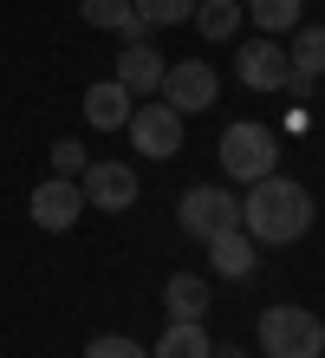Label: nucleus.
Segmentation results:
<instances>
[{
    "label": "nucleus",
    "instance_id": "1",
    "mask_svg": "<svg viewBox=\"0 0 325 358\" xmlns=\"http://www.w3.org/2000/svg\"><path fill=\"white\" fill-rule=\"evenodd\" d=\"M241 228L260 241V248H293L299 235L312 228V189L306 182H293V176H260L247 182V196H241Z\"/></svg>",
    "mask_w": 325,
    "mask_h": 358
},
{
    "label": "nucleus",
    "instance_id": "2",
    "mask_svg": "<svg viewBox=\"0 0 325 358\" xmlns=\"http://www.w3.org/2000/svg\"><path fill=\"white\" fill-rule=\"evenodd\" d=\"M215 157H222V170L234 182H260V176L280 170V131L241 117V124H228V131H222V150H215Z\"/></svg>",
    "mask_w": 325,
    "mask_h": 358
},
{
    "label": "nucleus",
    "instance_id": "3",
    "mask_svg": "<svg viewBox=\"0 0 325 358\" xmlns=\"http://www.w3.org/2000/svg\"><path fill=\"white\" fill-rule=\"evenodd\" d=\"M260 352L267 358H325V320L306 306H267L260 313Z\"/></svg>",
    "mask_w": 325,
    "mask_h": 358
},
{
    "label": "nucleus",
    "instance_id": "4",
    "mask_svg": "<svg viewBox=\"0 0 325 358\" xmlns=\"http://www.w3.org/2000/svg\"><path fill=\"white\" fill-rule=\"evenodd\" d=\"M176 222H182L189 241H215V235H228V228H241V196L222 189V182H195L176 202Z\"/></svg>",
    "mask_w": 325,
    "mask_h": 358
},
{
    "label": "nucleus",
    "instance_id": "5",
    "mask_svg": "<svg viewBox=\"0 0 325 358\" xmlns=\"http://www.w3.org/2000/svg\"><path fill=\"white\" fill-rule=\"evenodd\" d=\"M124 131H130V143H137V157H157V163H169V157L182 150V111H176V104H163V98L137 104Z\"/></svg>",
    "mask_w": 325,
    "mask_h": 358
},
{
    "label": "nucleus",
    "instance_id": "6",
    "mask_svg": "<svg viewBox=\"0 0 325 358\" xmlns=\"http://www.w3.org/2000/svg\"><path fill=\"white\" fill-rule=\"evenodd\" d=\"M78 189H85V208L124 215V208L137 202V170L117 163V157H92V163H85V176H78Z\"/></svg>",
    "mask_w": 325,
    "mask_h": 358
},
{
    "label": "nucleus",
    "instance_id": "7",
    "mask_svg": "<svg viewBox=\"0 0 325 358\" xmlns=\"http://www.w3.org/2000/svg\"><path fill=\"white\" fill-rule=\"evenodd\" d=\"M157 98L176 104L182 117H195V111H208V104L222 98V78H215L208 59H176V66L163 72V92H157Z\"/></svg>",
    "mask_w": 325,
    "mask_h": 358
},
{
    "label": "nucleus",
    "instance_id": "8",
    "mask_svg": "<svg viewBox=\"0 0 325 358\" xmlns=\"http://www.w3.org/2000/svg\"><path fill=\"white\" fill-rule=\"evenodd\" d=\"M27 215H33V228H46V235L78 228V215H85V189H78V176H46V182L27 196Z\"/></svg>",
    "mask_w": 325,
    "mask_h": 358
},
{
    "label": "nucleus",
    "instance_id": "9",
    "mask_svg": "<svg viewBox=\"0 0 325 358\" xmlns=\"http://www.w3.org/2000/svg\"><path fill=\"white\" fill-rule=\"evenodd\" d=\"M234 72H241V85H247V92H287L293 59H287V46H280L273 33H254L247 46L234 52Z\"/></svg>",
    "mask_w": 325,
    "mask_h": 358
},
{
    "label": "nucleus",
    "instance_id": "10",
    "mask_svg": "<svg viewBox=\"0 0 325 358\" xmlns=\"http://www.w3.org/2000/svg\"><path fill=\"white\" fill-rule=\"evenodd\" d=\"M163 72H169V59L150 46V33L143 39H124V52H117V85L130 98H157L163 92Z\"/></svg>",
    "mask_w": 325,
    "mask_h": 358
},
{
    "label": "nucleus",
    "instance_id": "11",
    "mask_svg": "<svg viewBox=\"0 0 325 358\" xmlns=\"http://www.w3.org/2000/svg\"><path fill=\"white\" fill-rule=\"evenodd\" d=\"M130 111H137V98H130L117 78H98V85H85V124H92V131H124Z\"/></svg>",
    "mask_w": 325,
    "mask_h": 358
},
{
    "label": "nucleus",
    "instance_id": "12",
    "mask_svg": "<svg viewBox=\"0 0 325 358\" xmlns=\"http://www.w3.org/2000/svg\"><path fill=\"white\" fill-rule=\"evenodd\" d=\"M260 261V241L247 235V228H228V235H215L208 241V267H215V280H247Z\"/></svg>",
    "mask_w": 325,
    "mask_h": 358
},
{
    "label": "nucleus",
    "instance_id": "13",
    "mask_svg": "<svg viewBox=\"0 0 325 358\" xmlns=\"http://www.w3.org/2000/svg\"><path fill=\"white\" fill-rule=\"evenodd\" d=\"M78 20L98 33H117V39H143V20L130 0H78Z\"/></svg>",
    "mask_w": 325,
    "mask_h": 358
},
{
    "label": "nucleus",
    "instance_id": "14",
    "mask_svg": "<svg viewBox=\"0 0 325 358\" xmlns=\"http://www.w3.org/2000/svg\"><path fill=\"white\" fill-rule=\"evenodd\" d=\"M163 313L169 320H202L208 313V280L202 273H169L163 280Z\"/></svg>",
    "mask_w": 325,
    "mask_h": 358
},
{
    "label": "nucleus",
    "instance_id": "15",
    "mask_svg": "<svg viewBox=\"0 0 325 358\" xmlns=\"http://www.w3.org/2000/svg\"><path fill=\"white\" fill-rule=\"evenodd\" d=\"M150 358H215V345H208V326H202V320H169Z\"/></svg>",
    "mask_w": 325,
    "mask_h": 358
},
{
    "label": "nucleus",
    "instance_id": "16",
    "mask_svg": "<svg viewBox=\"0 0 325 358\" xmlns=\"http://www.w3.org/2000/svg\"><path fill=\"white\" fill-rule=\"evenodd\" d=\"M195 33H202V39H234V33H241V20H247V7H241V0H195Z\"/></svg>",
    "mask_w": 325,
    "mask_h": 358
},
{
    "label": "nucleus",
    "instance_id": "17",
    "mask_svg": "<svg viewBox=\"0 0 325 358\" xmlns=\"http://www.w3.org/2000/svg\"><path fill=\"white\" fill-rule=\"evenodd\" d=\"M287 59H293V78H312V85H319V78H325V27H299Z\"/></svg>",
    "mask_w": 325,
    "mask_h": 358
},
{
    "label": "nucleus",
    "instance_id": "18",
    "mask_svg": "<svg viewBox=\"0 0 325 358\" xmlns=\"http://www.w3.org/2000/svg\"><path fill=\"white\" fill-rule=\"evenodd\" d=\"M241 7L260 33H293L299 27V0H241Z\"/></svg>",
    "mask_w": 325,
    "mask_h": 358
},
{
    "label": "nucleus",
    "instance_id": "19",
    "mask_svg": "<svg viewBox=\"0 0 325 358\" xmlns=\"http://www.w3.org/2000/svg\"><path fill=\"white\" fill-rule=\"evenodd\" d=\"M143 20V33H157V27H182V20L195 13V0H130Z\"/></svg>",
    "mask_w": 325,
    "mask_h": 358
},
{
    "label": "nucleus",
    "instance_id": "20",
    "mask_svg": "<svg viewBox=\"0 0 325 358\" xmlns=\"http://www.w3.org/2000/svg\"><path fill=\"white\" fill-rule=\"evenodd\" d=\"M85 358H150L137 339H124V332H98L92 345H85Z\"/></svg>",
    "mask_w": 325,
    "mask_h": 358
},
{
    "label": "nucleus",
    "instance_id": "21",
    "mask_svg": "<svg viewBox=\"0 0 325 358\" xmlns=\"http://www.w3.org/2000/svg\"><path fill=\"white\" fill-rule=\"evenodd\" d=\"M85 163H92V157H85V143H72V137L52 143V176H85Z\"/></svg>",
    "mask_w": 325,
    "mask_h": 358
},
{
    "label": "nucleus",
    "instance_id": "22",
    "mask_svg": "<svg viewBox=\"0 0 325 358\" xmlns=\"http://www.w3.org/2000/svg\"><path fill=\"white\" fill-rule=\"evenodd\" d=\"M215 358H254V352H241V345H215Z\"/></svg>",
    "mask_w": 325,
    "mask_h": 358
}]
</instances>
